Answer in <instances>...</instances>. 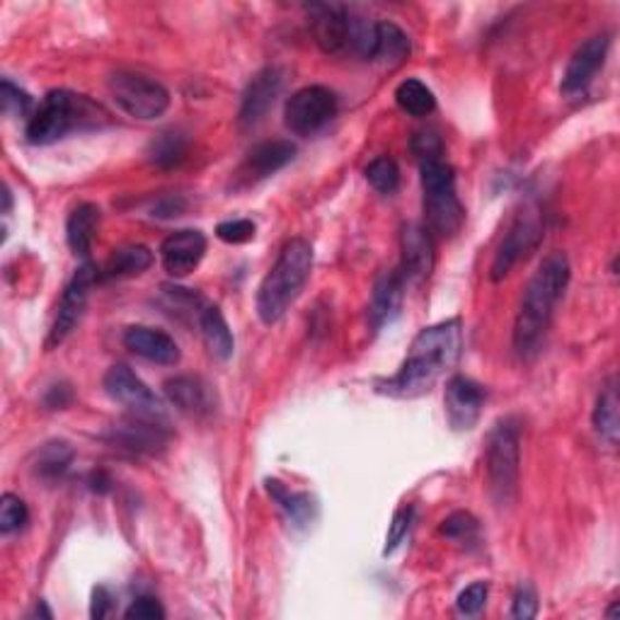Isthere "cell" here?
<instances>
[{
  "mask_svg": "<svg viewBox=\"0 0 620 620\" xmlns=\"http://www.w3.org/2000/svg\"><path fill=\"white\" fill-rule=\"evenodd\" d=\"M463 354V325L459 318L443 320L424 328L412 340L405 362L398 368L396 376H390L378 384V393L412 400L431 393V388L439 384L451 368L459 364Z\"/></svg>",
  "mask_w": 620,
  "mask_h": 620,
  "instance_id": "1",
  "label": "cell"
},
{
  "mask_svg": "<svg viewBox=\"0 0 620 620\" xmlns=\"http://www.w3.org/2000/svg\"><path fill=\"white\" fill-rule=\"evenodd\" d=\"M570 259L560 250L550 253L533 271L514 320V350L521 358H531L540 350L550 330L555 308L570 287Z\"/></svg>",
  "mask_w": 620,
  "mask_h": 620,
  "instance_id": "2",
  "label": "cell"
},
{
  "mask_svg": "<svg viewBox=\"0 0 620 620\" xmlns=\"http://www.w3.org/2000/svg\"><path fill=\"white\" fill-rule=\"evenodd\" d=\"M313 271V247L303 238H293L281 250L275 267L257 289V315L265 325H277L306 289Z\"/></svg>",
  "mask_w": 620,
  "mask_h": 620,
  "instance_id": "3",
  "label": "cell"
},
{
  "mask_svg": "<svg viewBox=\"0 0 620 620\" xmlns=\"http://www.w3.org/2000/svg\"><path fill=\"white\" fill-rule=\"evenodd\" d=\"M107 122L110 114L90 97L71 90H51L27 119L25 136L32 146H51L71 132L97 129Z\"/></svg>",
  "mask_w": 620,
  "mask_h": 620,
  "instance_id": "4",
  "label": "cell"
},
{
  "mask_svg": "<svg viewBox=\"0 0 620 620\" xmlns=\"http://www.w3.org/2000/svg\"><path fill=\"white\" fill-rule=\"evenodd\" d=\"M424 228L431 235L451 238L465 221L463 204L455 194V170L443 158L420 162Z\"/></svg>",
  "mask_w": 620,
  "mask_h": 620,
  "instance_id": "5",
  "label": "cell"
},
{
  "mask_svg": "<svg viewBox=\"0 0 620 620\" xmlns=\"http://www.w3.org/2000/svg\"><path fill=\"white\" fill-rule=\"evenodd\" d=\"M487 485L497 507H507L519 493L521 431L514 417L499 420L487 439Z\"/></svg>",
  "mask_w": 620,
  "mask_h": 620,
  "instance_id": "6",
  "label": "cell"
},
{
  "mask_svg": "<svg viewBox=\"0 0 620 620\" xmlns=\"http://www.w3.org/2000/svg\"><path fill=\"white\" fill-rule=\"evenodd\" d=\"M107 90H110L119 110L126 112L129 117L141 119V122L160 119L170 107V93L166 90V85H160L158 81L141 73H112L110 81H107Z\"/></svg>",
  "mask_w": 620,
  "mask_h": 620,
  "instance_id": "7",
  "label": "cell"
},
{
  "mask_svg": "<svg viewBox=\"0 0 620 620\" xmlns=\"http://www.w3.org/2000/svg\"><path fill=\"white\" fill-rule=\"evenodd\" d=\"M100 281V269L95 265L85 263L75 275L71 277V281L63 289V296L59 301V311H57V318H53V325L49 330L47 337V350H57L63 342H66V337L75 330V325L81 323L85 308H88V301H90V291L93 287Z\"/></svg>",
  "mask_w": 620,
  "mask_h": 620,
  "instance_id": "8",
  "label": "cell"
},
{
  "mask_svg": "<svg viewBox=\"0 0 620 620\" xmlns=\"http://www.w3.org/2000/svg\"><path fill=\"white\" fill-rule=\"evenodd\" d=\"M337 114V97L323 85H308L293 93L284 107V122L296 136H315Z\"/></svg>",
  "mask_w": 620,
  "mask_h": 620,
  "instance_id": "9",
  "label": "cell"
},
{
  "mask_svg": "<svg viewBox=\"0 0 620 620\" xmlns=\"http://www.w3.org/2000/svg\"><path fill=\"white\" fill-rule=\"evenodd\" d=\"M102 386L107 396L129 410V415L168 422L162 402L126 364H114L110 372L105 374Z\"/></svg>",
  "mask_w": 620,
  "mask_h": 620,
  "instance_id": "10",
  "label": "cell"
},
{
  "mask_svg": "<svg viewBox=\"0 0 620 620\" xmlns=\"http://www.w3.org/2000/svg\"><path fill=\"white\" fill-rule=\"evenodd\" d=\"M543 241V221L538 211H524L516 216V221L504 235L502 245H499L497 255L489 267V279L502 281L509 277V271L514 269L521 259H526L533 250H536Z\"/></svg>",
  "mask_w": 620,
  "mask_h": 620,
  "instance_id": "11",
  "label": "cell"
},
{
  "mask_svg": "<svg viewBox=\"0 0 620 620\" xmlns=\"http://www.w3.org/2000/svg\"><path fill=\"white\" fill-rule=\"evenodd\" d=\"M170 437L172 431L168 429V422L148 420L138 415H129L124 420H119L105 434V439L117 446V449L138 455H154L162 451L170 443Z\"/></svg>",
  "mask_w": 620,
  "mask_h": 620,
  "instance_id": "12",
  "label": "cell"
},
{
  "mask_svg": "<svg viewBox=\"0 0 620 620\" xmlns=\"http://www.w3.org/2000/svg\"><path fill=\"white\" fill-rule=\"evenodd\" d=\"M296 158V144H291L287 138H275V141H263L257 144L245 160L241 162V168L235 170V190H247L253 184L263 182L267 178L275 175V172L284 170L289 162Z\"/></svg>",
  "mask_w": 620,
  "mask_h": 620,
  "instance_id": "13",
  "label": "cell"
},
{
  "mask_svg": "<svg viewBox=\"0 0 620 620\" xmlns=\"http://www.w3.org/2000/svg\"><path fill=\"white\" fill-rule=\"evenodd\" d=\"M608 49H611V37L608 35L589 37L584 41V45L576 47V51L572 53L568 69H564V75H562V85H560L562 95L580 97L589 90V85L594 83L596 73L604 69Z\"/></svg>",
  "mask_w": 620,
  "mask_h": 620,
  "instance_id": "14",
  "label": "cell"
},
{
  "mask_svg": "<svg viewBox=\"0 0 620 620\" xmlns=\"http://www.w3.org/2000/svg\"><path fill=\"white\" fill-rule=\"evenodd\" d=\"M487 402V390L475 384L467 376H451L446 384L443 405H446V420H449L455 431L473 429L477 420L483 415V408Z\"/></svg>",
  "mask_w": 620,
  "mask_h": 620,
  "instance_id": "15",
  "label": "cell"
},
{
  "mask_svg": "<svg viewBox=\"0 0 620 620\" xmlns=\"http://www.w3.org/2000/svg\"><path fill=\"white\" fill-rule=\"evenodd\" d=\"M356 17L347 13L340 5H313L311 8V29L325 53H350Z\"/></svg>",
  "mask_w": 620,
  "mask_h": 620,
  "instance_id": "16",
  "label": "cell"
},
{
  "mask_svg": "<svg viewBox=\"0 0 620 620\" xmlns=\"http://www.w3.org/2000/svg\"><path fill=\"white\" fill-rule=\"evenodd\" d=\"M402 263L400 275L405 284H422L427 281L434 269V235L424 228V223H405L400 233Z\"/></svg>",
  "mask_w": 620,
  "mask_h": 620,
  "instance_id": "17",
  "label": "cell"
},
{
  "mask_svg": "<svg viewBox=\"0 0 620 620\" xmlns=\"http://www.w3.org/2000/svg\"><path fill=\"white\" fill-rule=\"evenodd\" d=\"M206 255V235L194 228L170 233L160 245V263L172 279L190 277Z\"/></svg>",
  "mask_w": 620,
  "mask_h": 620,
  "instance_id": "18",
  "label": "cell"
},
{
  "mask_svg": "<svg viewBox=\"0 0 620 620\" xmlns=\"http://www.w3.org/2000/svg\"><path fill=\"white\" fill-rule=\"evenodd\" d=\"M281 88H284V73L277 66H267L259 71L255 78L247 83L243 93L241 112H238V124H241V129H255L263 122L267 112L275 107Z\"/></svg>",
  "mask_w": 620,
  "mask_h": 620,
  "instance_id": "19",
  "label": "cell"
},
{
  "mask_svg": "<svg viewBox=\"0 0 620 620\" xmlns=\"http://www.w3.org/2000/svg\"><path fill=\"white\" fill-rule=\"evenodd\" d=\"M166 398L187 417H211L216 412V393L202 376H175L166 380Z\"/></svg>",
  "mask_w": 620,
  "mask_h": 620,
  "instance_id": "20",
  "label": "cell"
},
{
  "mask_svg": "<svg viewBox=\"0 0 620 620\" xmlns=\"http://www.w3.org/2000/svg\"><path fill=\"white\" fill-rule=\"evenodd\" d=\"M410 51H412V45L405 32H402L396 23L380 20V23H374L372 32H368V41H366L362 59L393 69V66H400V63L410 57Z\"/></svg>",
  "mask_w": 620,
  "mask_h": 620,
  "instance_id": "21",
  "label": "cell"
},
{
  "mask_svg": "<svg viewBox=\"0 0 620 620\" xmlns=\"http://www.w3.org/2000/svg\"><path fill=\"white\" fill-rule=\"evenodd\" d=\"M124 347L136 356L146 358V362L160 366H175L182 358L178 342L168 332L148 328V325H132L124 332Z\"/></svg>",
  "mask_w": 620,
  "mask_h": 620,
  "instance_id": "22",
  "label": "cell"
},
{
  "mask_svg": "<svg viewBox=\"0 0 620 620\" xmlns=\"http://www.w3.org/2000/svg\"><path fill=\"white\" fill-rule=\"evenodd\" d=\"M402 299H405V279L398 269L384 271L376 279L374 293H372V306H368V323H372L374 332L386 328L388 323L398 318L402 308Z\"/></svg>",
  "mask_w": 620,
  "mask_h": 620,
  "instance_id": "23",
  "label": "cell"
},
{
  "mask_svg": "<svg viewBox=\"0 0 620 620\" xmlns=\"http://www.w3.org/2000/svg\"><path fill=\"white\" fill-rule=\"evenodd\" d=\"M100 216H102L100 206L85 202L75 206L66 221V241L71 253L75 257L85 259V263H88V257L93 253L97 228H100Z\"/></svg>",
  "mask_w": 620,
  "mask_h": 620,
  "instance_id": "24",
  "label": "cell"
},
{
  "mask_svg": "<svg viewBox=\"0 0 620 620\" xmlns=\"http://www.w3.org/2000/svg\"><path fill=\"white\" fill-rule=\"evenodd\" d=\"M154 265V253L146 245L119 247L100 267V281H119L144 275Z\"/></svg>",
  "mask_w": 620,
  "mask_h": 620,
  "instance_id": "25",
  "label": "cell"
},
{
  "mask_svg": "<svg viewBox=\"0 0 620 620\" xmlns=\"http://www.w3.org/2000/svg\"><path fill=\"white\" fill-rule=\"evenodd\" d=\"M197 323H199L202 340L206 344V350H209V354L216 358H221V362L231 358L235 352V340H233L231 328H228V323L223 318V313L216 306H204Z\"/></svg>",
  "mask_w": 620,
  "mask_h": 620,
  "instance_id": "26",
  "label": "cell"
},
{
  "mask_svg": "<svg viewBox=\"0 0 620 620\" xmlns=\"http://www.w3.org/2000/svg\"><path fill=\"white\" fill-rule=\"evenodd\" d=\"M592 422H594V431L598 434V439L606 441L608 446H616V443H618V434H620V402H618L616 378L608 380L606 388L601 390V393H598Z\"/></svg>",
  "mask_w": 620,
  "mask_h": 620,
  "instance_id": "27",
  "label": "cell"
},
{
  "mask_svg": "<svg viewBox=\"0 0 620 620\" xmlns=\"http://www.w3.org/2000/svg\"><path fill=\"white\" fill-rule=\"evenodd\" d=\"M267 493L289 516L293 526L306 528L315 519V509L318 507H315V499L308 493H291V489L279 481H267Z\"/></svg>",
  "mask_w": 620,
  "mask_h": 620,
  "instance_id": "28",
  "label": "cell"
},
{
  "mask_svg": "<svg viewBox=\"0 0 620 620\" xmlns=\"http://www.w3.org/2000/svg\"><path fill=\"white\" fill-rule=\"evenodd\" d=\"M75 459V449L69 441H49L41 446L35 455V463H32V471L41 481H59V477L66 475Z\"/></svg>",
  "mask_w": 620,
  "mask_h": 620,
  "instance_id": "29",
  "label": "cell"
},
{
  "mask_svg": "<svg viewBox=\"0 0 620 620\" xmlns=\"http://www.w3.org/2000/svg\"><path fill=\"white\" fill-rule=\"evenodd\" d=\"M187 136L180 132H162L148 146V160L160 170L180 168L187 160Z\"/></svg>",
  "mask_w": 620,
  "mask_h": 620,
  "instance_id": "30",
  "label": "cell"
},
{
  "mask_svg": "<svg viewBox=\"0 0 620 620\" xmlns=\"http://www.w3.org/2000/svg\"><path fill=\"white\" fill-rule=\"evenodd\" d=\"M396 102L410 117H427L437 110V97L417 78H408L398 85Z\"/></svg>",
  "mask_w": 620,
  "mask_h": 620,
  "instance_id": "31",
  "label": "cell"
},
{
  "mask_svg": "<svg viewBox=\"0 0 620 620\" xmlns=\"http://www.w3.org/2000/svg\"><path fill=\"white\" fill-rule=\"evenodd\" d=\"M439 533L443 538L461 543V546H471V543L481 538V524H477V519L467 514V511H455V514L441 521Z\"/></svg>",
  "mask_w": 620,
  "mask_h": 620,
  "instance_id": "32",
  "label": "cell"
},
{
  "mask_svg": "<svg viewBox=\"0 0 620 620\" xmlns=\"http://www.w3.org/2000/svg\"><path fill=\"white\" fill-rule=\"evenodd\" d=\"M366 180L378 194H396L400 187V168L393 158H376L368 162L366 168Z\"/></svg>",
  "mask_w": 620,
  "mask_h": 620,
  "instance_id": "33",
  "label": "cell"
},
{
  "mask_svg": "<svg viewBox=\"0 0 620 620\" xmlns=\"http://www.w3.org/2000/svg\"><path fill=\"white\" fill-rule=\"evenodd\" d=\"M29 521V509L17 495H3L0 499V533L10 536V533H17L27 526Z\"/></svg>",
  "mask_w": 620,
  "mask_h": 620,
  "instance_id": "34",
  "label": "cell"
},
{
  "mask_svg": "<svg viewBox=\"0 0 620 620\" xmlns=\"http://www.w3.org/2000/svg\"><path fill=\"white\" fill-rule=\"evenodd\" d=\"M0 105H3V112L8 117H27L32 110V97L23 88H17L13 81L3 78V83H0Z\"/></svg>",
  "mask_w": 620,
  "mask_h": 620,
  "instance_id": "35",
  "label": "cell"
},
{
  "mask_svg": "<svg viewBox=\"0 0 620 620\" xmlns=\"http://www.w3.org/2000/svg\"><path fill=\"white\" fill-rule=\"evenodd\" d=\"M257 226L250 219H233L216 226V238L228 245H245L255 238Z\"/></svg>",
  "mask_w": 620,
  "mask_h": 620,
  "instance_id": "36",
  "label": "cell"
},
{
  "mask_svg": "<svg viewBox=\"0 0 620 620\" xmlns=\"http://www.w3.org/2000/svg\"><path fill=\"white\" fill-rule=\"evenodd\" d=\"M487 596H489L487 582H473L471 586H465L459 598H455V608H459L463 616H477L485 608Z\"/></svg>",
  "mask_w": 620,
  "mask_h": 620,
  "instance_id": "37",
  "label": "cell"
},
{
  "mask_svg": "<svg viewBox=\"0 0 620 620\" xmlns=\"http://www.w3.org/2000/svg\"><path fill=\"white\" fill-rule=\"evenodd\" d=\"M412 521H415V507H402V509L396 511L393 524H390V528H388L384 555L396 552V548L400 546V543L408 538V533L412 528Z\"/></svg>",
  "mask_w": 620,
  "mask_h": 620,
  "instance_id": "38",
  "label": "cell"
},
{
  "mask_svg": "<svg viewBox=\"0 0 620 620\" xmlns=\"http://www.w3.org/2000/svg\"><path fill=\"white\" fill-rule=\"evenodd\" d=\"M538 616V596L536 589H533L531 584H521L516 594H514V601H511V618H519V620H531Z\"/></svg>",
  "mask_w": 620,
  "mask_h": 620,
  "instance_id": "39",
  "label": "cell"
},
{
  "mask_svg": "<svg viewBox=\"0 0 620 620\" xmlns=\"http://www.w3.org/2000/svg\"><path fill=\"white\" fill-rule=\"evenodd\" d=\"M124 618L129 620H162L166 618V608L160 606L158 598L154 596H138L132 601V606L124 611Z\"/></svg>",
  "mask_w": 620,
  "mask_h": 620,
  "instance_id": "40",
  "label": "cell"
},
{
  "mask_svg": "<svg viewBox=\"0 0 620 620\" xmlns=\"http://www.w3.org/2000/svg\"><path fill=\"white\" fill-rule=\"evenodd\" d=\"M412 154L417 156L420 162L424 160H434V158H443V146L441 138L431 132H422L415 138H412Z\"/></svg>",
  "mask_w": 620,
  "mask_h": 620,
  "instance_id": "41",
  "label": "cell"
},
{
  "mask_svg": "<svg viewBox=\"0 0 620 620\" xmlns=\"http://www.w3.org/2000/svg\"><path fill=\"white\" fill-rule=\"evenodd\" d=\"M73 402V388L69 384H57L47 390L45 405L49 410H66Z\"/></svg>",
  "mask_w": 620,
  "mask_h": 620,
  "instance_id": "42",
  "label": "cell"
},
{
  "mask_svg": "<svg viewBox=\"0 0 620 620\" xmlns=\"http://www.w3.org/2000/svg\"><path fill=\"white\" fill-rule=\"evenodd\" d=\"M110 613H112V596L105 589V586H97V589L93 592L90 616L97 620V618H107Z\"/></svg>",
  "mask_w": 620,
  "mask_h": 620,
  "instance_id": "43",
  "label": "cell"
},
{
  "mask_svg": "<svg viewBox=\"0 0 620 620\" xmlns=\"http://www.w3.org/2000/svg\"><path fill=\"white\" fill-rule=\"evenodd\" d=\"M182 211H184L182 197H166L154 206V216H158V219H172V216H180Z\"/></svg>",
  "mask_w": 620,
  "mask_h": 620,
  "instance_id": "44",
  "label": "cell"
},
{
  "mask_svg": "<svg viewBox=\"0 0 620 620\" xmlns=\"http://www.w3.org/2000/svg\"><path fill=\"white\" fill-rule=\"evenodd\" d=\"M88 483H90L93 493H97V495H107V493H110V489H112V477L107 475V473H102V471L93 473Z\"/></svg>",
  "mask_w": 620,
  "mask_h": 620,
  "instance_id": "45",
  "label": "cell"
},
{
  "mask_svg": "<svg viewBox=\"0 0 620 620\" xmlns=\"http://www.w3.org/2000/svg\"><path fill=\"white\" fill-rule=\"evenodd\" d=\"M35 613H37V616H45V618H51V611L45 606V601L37 604V611H35Z\"/></svg>",
  "mask_w": 620,
  "mask_h": 620,
  "instance_id": "46",
  "label": "cell"
},
{
  "mask_svg": "<svg viewBox=\"0 0 620 620\" xmlns=\"http://www.w3.org/2000/svg\"><path fill=\"white\" fill-rule=\"evenodd\" d=\"M3 199H5V206H3V214L10 211V190L3 187Z\"/></svg>",
  "mask_w": 620,
  "mask_h": 620,
  "instance_id": "47",
  "label": "cell"
}]
</instances>
